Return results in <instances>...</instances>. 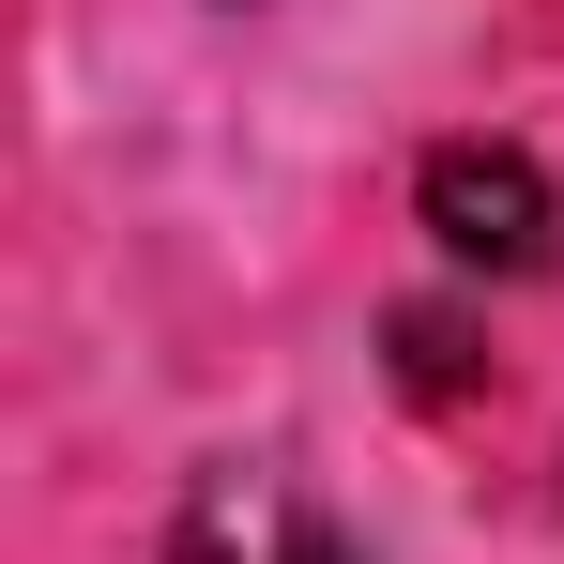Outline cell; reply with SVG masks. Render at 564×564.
<instances>
[{
	"label": "cell",
	"instance_id": "cell-2",
	"mask_svg": "<svg viewBox=\"0 0 564 564\" xmlns=\"http://www.w3.org/2000/svg\"><path fill=\"white\" fill-rule=\"evenodd\" d=\"M169 564H367L275 458H214L184 488V519H169Z\"/></svg>",
	"mask_w": 564,
	"mask_h": 564
},
{
	"label": "cell",
	"instance_id": "cell-1",
	"mask_svg": "<svg viewBox=\"0 0 564 564\" xmlns=\"http://www.w3.org/2000/svg\"><path fill=\"white\" fill-rule=\"evenodd\" d=\"M412 198H427L443 260H473V275H550V245H564L550 169H534V153H503V138H443Z\"/></svg>",
	"mask_w": 564,
	"mask_h": 564
}]
</instances>
